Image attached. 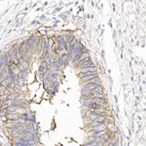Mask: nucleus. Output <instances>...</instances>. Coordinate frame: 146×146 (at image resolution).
<instances>
[{
	"label": "nucleus",
	"instance_id": "obj_1",
	"mask_svg": "<svg viewBox=\"0 0 146 146\" xmlns=\"http://www.w3.org/2000/svg\"><path fill=\"white\" fill-rule=\"evenodd\" d=\"M65 50V40L63 36H58V52L61 53V51Z\"/></svg>",
	"mask_w": 146,
	"mask_h": 146
},
{
	"label": "nucleus",
	"instance_id": "obj_2",
	"mask_svg": "<svg viewBox=\"0 0 146 146\" xmlns=\"http://www.w3.org/2000/svg\"><path fill=\"white\" fill-rule=\"evenodd\" d=\"M47 69H49V64L47 63V61H43L40 65H39V68H38V72L40 73V74H42V73H44Z\"/></svg>",
	"mask_w": 146,
	"mask_h": 146
},
{
	"label": "nucleus",
	"instance_id": "obj_3",
	"mask_svg": "<svg viewBox=\"0 0 146 146\" xmlns=\"http://www.w3.org/2000/svg\"><path fill=\"white\" fill-rule=\"evenodd\" d=\"M19 117H21V116H19L16 111L15 112H8L7 115H6V118H7V120H9V121L17 120V119H19Z\"/></svg>",
	"mask_w": 146,
	"mask_h": 146
},
{
	"label": "nucleus",
	"instance_id": "obj_4",
	"mask_svg": "<svg viewBox=\"0 0 146 146\" xmlns=\"http://www.w3.org/2000/svg\"><path fill=\"white\" fill-rule=\"evenodd\" d=\"M106 128H107V125H106L105 123H101V124L96 126V127H92V130L96 132V131H100L106 130Z\"/></svg>",
	"mask_w": 146,
	"mask_h": 146
},
{
	"label": "nucleus",
	"instance_id": "obj_5",
	"mask_svg": "<svg viewBox=\"0 0 146 146\" xmlns=\"http://www.w3.org/2000/svg\"><path fill=\"white\" fill-rule=\"evenodd\" d=\"M98 76V74L96 72H94L92 74H89V75H86L85 77H83V78H81V81L82 82H89L90 80H92V78H95V77H97Z\"/></svg>",
	"mask_w": 146,
	"mask_h": 146
},
{
	"label": "nucleus",
	"instance_id": "obj_6",
	"mask_svg": "<svg viewBox=\"0 0 146 146\" xmlns=\"http://www.w3.org/2000/svg\"><path fill=\"white\" fill-rule=\"evenodd\" d=\"M90 58V55H89V53L88 52H83L82 53V55L80 56V58H79V59H78V61H77V64L76 65H78V63L79 62H81L84 58Z\"/></svg>",
	"mask_w": 146,
	"mask_h": 146
},
{
	"label": "nucleus",
	"instance_id": "obj_7",
	"mask_svg": "<svg viewBox=\"0 0 146 146\" xmlns=\"http://www.w3.org/2000/svg\"><path fill=\"white\" fill-rule=\"evenodd\" d=\"M89 71H96V66H88V67L81 68V72H89Z\"/></svg>",
	"mask_w": 146,
	"mask_h": 146
},
{
	"label": "nucleus",
	"instance_id": "obj_8",
	"mask_svg": "<svg viewBox=\"0 0 146 146\" xmlns=\"http://www.w3.org/2000/svg\"><path fill=\"white\" fill-rule=\"evenodd\" d=\"M81 94L83 96H88V97H92V92L91 91H88L86 89H83L81 91Z\"/></svg>",
	"mask_w": 146,
	"mask_h": 146
},
{
	"label": "nucleus",
	"instance_id": "obj_9",
	"mask_svg": "<svg viewBox=\"0 0 146 146\" xmlns=\"http://www.w3.org/2000/svg\"><path fill=\"white\" fill-rule=\"evenodd\" d=\"M86 83H87V82H86ZM89 83H95V84H96V85H100V84H101V80H100V79L98 78V76H97V77L92 78V80H90Z\"/></svg>",
	"mask_w": 146,
	"mask_h": 146
},
{
	"label": "nucleus",
	"instance_id": "obj_10",
	"mask_svg": "<svg viewBox=\"0 0 146 146\" xmlns=\"http://www.w3.org/2000/svg\"><path fill=\"white\" fill-rule=\"evenodd\" d=\"M96 121L100 122V123H105V122H106V117H105V116H102V115H98V116L96 118Z\"/></svg>",
	"mask_w": 146,
	"mask_h": 146
},
{
	"label": "nucleus",
	"instance_id": "obj_11",
	"mask_svg": "<svg viewBox=\"0 0 146 146\" xmlns=\"http://www.w3.org/2000/svg\"><path fill=\"white\" fill-rule=\"evenodd\" d=\"M96 139V137L95 136V135H92V136H90L87 140H86V145H91V143L92 142H94L95 140Z\"/></svg>",
	"mask_w": 146,
	"mask_h": 146
},
{
	"label": "nucleus",
	"instance_id": "obj_12",
	"mask_svg": "<svg viewBox=\"0 0 146 146\" xmlns=\"http://www.w3.org/2000/svg\"><path fill=\"white\" fill-rule=\"evenodd\" d=\"M8 113V110L7 108H4V109H0V117H4L6 116Z\"/></svg>",
	"mask_w": 146,
	"mask_h": 146
},
{
	"label": "nucleus",
	"instance_id": "obj_13",
	"mask_svg": "<svg viewBox=\"0 0 146 146\" xmlns=\"http://www.w3.org/2000/svg\"><path fill=\"white\" fill-rule=\"evenodd\" d=\"M92 92H100V94H102V92H103V88L101 87V85H98L97 87L92 91Z\"/></svg>",
	"mask_w": 146,
	"mask_h": 146
},
{
	"label": "nucleus",
	"instance_id": "obj_14",
	"mask_svg": "<svg viewBox=\"0 0 146 146\" xmlns=\"http://www.w3.org/2000/svg\"><path fill=\"white\" fill-rule=\"evenodd\" d=\"M19 107H21V108H27L28 107V104L27 103H26V102H22L21 103V105H19Z\"/></svg>",
	"mask_w": 146,
	"mask_h": 146
}]
</instances>
